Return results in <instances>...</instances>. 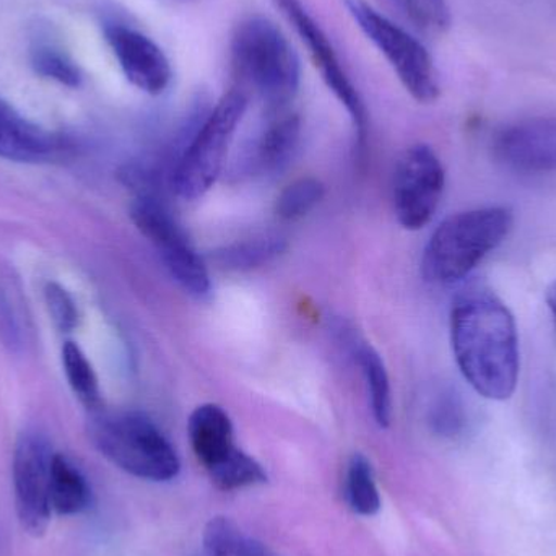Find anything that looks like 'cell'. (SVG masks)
Instances as JSON below:
<instances>
[{"label": "cell", "instance_id": "obj_9", "mask_svg": "<svg viewBox=\"0 0 556 556\" xmlns=\"http://www.w3.org/2000/svg\"><path fill=\"white\" fill-rule=\"evenodd\" d=\"M444 182L443 163L430 146L417 143L402 153L392 179V202L405 230H421L430 224L443 198Z\"/></svg>", "mask_w": 556, "mask_h": 556}, {"label": "cell", "instance_id": "obj_8", "mask_svg": "<svg viewBox=\"0 0 556 556\" xmlns=\"http://www.w3.org/2000/svg\"><path fill=\"white\" fill-rule=\"evenodd\" d=\"M51 443L45 434H20L13 451V495L20 526L31 538H42L51 522Z\"/></svg>", "mask_w": 556, "mask_h": 556}, {"label": "cell", "instance_id": "obj_12", "mask_svg": "<svg viewBox=\"0 0 556 556\" xmlns=\"http://www.w3.org/2000/svg\"><path fill=\"white\" fill-rule=\"evenodd\" d=\"M104 39L110 45L124 77L147 94L165 93L173 68L163 49L149 36L123 23H106Z\"/></svg>", "mask_w": 556, "mask_h": 556}, {"label": "cell", "instance_id": "obj_29", "mask_svg": "<svg viewBox=\"0 0 556 556\" xmlns=\"http://www.w3.org/2000/svg\"><path fill=\"white\" fill-rule=\"evenodd\" d=\"M547 306L551 309L552 319H554L556 327V278L552 281L551 287L547 288Z\"/></svg>", "mask_w": 556, "mask_h": 556}, {"label": "cell", "instance_id": "obj_25", "mask_svg": "<svg viewBox=\"0 0 556 556\" xmlns=\"http://www.w3.org/2000/svg\"><path fill=\"white\" fill-rule=\"evenodd\" d=\"M412 22L431 33H444L453 23L446 0H399Z\"/></svg>", "mask_w": 556, "mask_h": 556}, {"label": "cell", "instance_id": "obj_11", "mask_svg": "<svg viewBox=\"0 0 556 556\" xmlns=\"http://www.w3.org/2000/svg\"><path fill=\"white\" fill-rule=\"evenodd\" d=\"M500 165L521 175L556 173V117H531L503 127L493 137Z\"/></svg>", "mask_w": 556, "mask_h": 556}, {"label": "cell", "instance_id": "obj_10", "mask_svg": "<svg viewBox=\"0 0 556 556\" xmlns=\"http://www.w3.org/2000/svg\"><path fill=\"white\" fill-rule=\"evenodd\" d=\"M270 2L293 26L301 41L306 46L314 67L319 71L327 88L332 91L333 97L349 113L353 127H355L356 137H358L359 147L365 146L366 134H368V113H366V106L358 90L343 68L329 36L301 0H270Z\"/></svg>", "mask_w": 556, "mask_h": 556}, {"label": "cell", "instance_id": "obj_17", "mask_svg": "<svg viewBox=\"0 0 556 556\" xmlns=\"http://www.w3.org/2000/svg\"><path fill=\"white\" fill-rule=\"evenodd\" d=\"M287 250L283 238L267 235V237L251 238L240 243L228 244L212 254V261L220 269L244 273V270L257 269L264 264L276 260Z\"/></svg>", "mask_w": 556, "mask_h": 556}, {"label": "cell", "instance_id": "obj_19", "mask_svg": "<svg viewBox=\"0 0 556 556\" xmlns=\"http://www.w3.org/2000/svg\"><path fill=\"white\" fill-rule=\"evenodd\" d=\"M62 366H64L65 378L71 386L78 401L93 414L101 410L103 401H101L100 386L94 375L93 366L88 362L87 355L81 352L77 343L67 340L62 345Z\"/></svg>", "mask_w": 556, "mask_h": 556}, {"label": "cell", "instance_id": "obj_6", "mask_svg": "<svg viewBox=\"0 0 556 556\" xmlns=\"http://www.w3.org/2000/svg\"><path fill=\"white\" fill-rule=\"evenodd\" d=\"M343 3L353 22L384 55L410 97L424 104L437 101L441 93L440 80L428 49L366 0H343Z\"/></svg>", "mask_w": 556, "mask_h": 556}, {"label": "cell", "instance_id": "obj_18", "mask_svg": "<svg viewBox=\"0 0 556 556\" xmlns=\"http://www.w3.org/2000/svg\"><path fill=\"white\" fill-rule=\"evenodd\" d=\"M359 368L368 388L372 417L381 428H388L392 418L391 381L388 369L379 353L372 346L359 345L356 350Z\"/></svg>", "mask_w": 556, "mask_h": 556}, {"label": "cell", "instance_id": "obj_26", "mask_svg": "<svg viewBox=\"0 0 556 556\" xmlns=\"http://www.w3.org/2000/svg\"><path fill=\"white\" fill-rule=\"evenodd\" d=\"M45 303L52 323L61 332H72L78 326V307L62 285L49 281L45 287Z\"/></svg>", "mask_w": 556, "mask_h": 556}, {"label": "cell", "instance_id": "obj_20", "mask_svg": "<svg viewBox=\"0 0 556 556\" xmlns=\"http://www.w3.org/2000/svg\"><path fill=\"white\" fill-rule=\"evenodd\" d=\"M346 500L350 508L359 516H375L381 508V496L375 482L371 464L362 454L350 459L345 480Z\"/></svg>", "mask_w": 556, "mask_h": 556}, {"label": "cell", "instance_id": "obj_24", "mask_svg": "<svg viewBox=\"0 0 556 556\" xmlns=\"http://www.w3.org/2000/svg\"><path fill=\"white\" fill-rule=\"evenodd\" d=\"M431 428L440 437L456 438L466 427L463 401L454 392H443L434 402L430 414Z\"/></svg>", "mask_w": 556, "mask_h": 556}, {"label": "cell", "instance_id": "obj_16", "mask_svg": "<svg viewBox=\"0 0 556 556\" xmlns=\"http://www.w3.org/2000/svg\"><path fill=\"white\" fill-rule=\"evenodd\" d=\"M91 503V490L84 473L62 454H54L51 466V508L59 516L85 511Z\"/></svg>", "mask_w": 556, "mask_h": 556}, {"label": "cell", "instance_id": "obj_3", "mask_svg": "<svg viewBox=\"0 0 556 556\" xmlns=\"http://www.w3.org/2000/svg\"><path fill=\"white\" fill-rule=\"evenodd\" d=\"M88 438L101 456L137 479L169 482L181 470L175 447L139 412H93L88 421Z\"/></svg>", "mask_w": 556, "mask_h": 556}, {"label": "cell", "instance_id": "obj_21", "mask_svg": "<svg viewBox=\"0 0 556 556\" xmlns=\"http://www.w3.org/2000/svg\"><path fill=\"white\" fill-rule=\"evenodd\" d=\"M208 476L212 482L225 492L267 482V473L263 466L241 450L235 451L220 466L208 470Z\"/></svg>", "mask_w": 556, "mask_h": 556}, {"label": "cell", "instance_id": "obj_5", "mask_svg": "<svg viewBox=\"0 0 556 556\" xmlns=\"http://www.w3.org/2000/svg\"><path fill=\"white\" fill-rule=\"evenodd\" d=\"M247 110V94L230 90L202 121L173 166L172 188L179 198L195 201L214 188Z\"/></svg>", "mask_w": 556, "mask_h": 556}, {"label": "cell", "instance_id": "obj_28", "mask_svg": "<svg viewBox=\"0 0 556 556\" xmlns=\"http://www.w3.org/2000/svg\"><path fill=\"white\" fill-rule=\"evenodd\" d=\"M235 556H267V552L256 539L240 538Z\"/></svg>", "mask_w": 556, "mask_h": 556}, {"label": "cell", "instance_id": "obj_30", "mask_svg": "<svg viewBox=\"0 0 556 556\" xmlns=\"http://www.w3.org/2000/svg\"><path fill=\"white\" fill-rule=\"evenodd\" d=\"M178 2H192V0H178Z\"/></svg>", "mask_w": 556, "mask_h": 556}, {"label": "cell", "instance_id": "obj_23", "mask_svg": "<svg viewBox=\"0 0 556 556\" xmlns=\"http://www.w3.org/2000/svg\"><path fill=\"white\" fill-rule=\"evenodd\" d=\"M31 65L36 74L58 81L64 87L78 88L84 80L78 65L64 51L54 46H36L31 51Z\"/></svg>", "mask_w": 556, "mask_h": 556}, {"label": "cell", "instance_id": "obj_27", "mask_svg": "<svg viewBox=\"0 0 556 556\" xmlns=\"http://www.w3.org/2000/svg\"><path fill=\"white\" fill-rule=\"evenodd\" d=\"M241 535L230 519H211L205 526L204 547L207 556H235Z\"/></svg>", "mask_w": 556, "mask_h": 556}, {"label": "cell", "instance_id": "obj_22", "mask_svg": "<svg viewBox=\"0 0 556 556\" xmlns=\"http://www.w3.org/2000/svg\"><path fill=\"white\" fill-rule=\"evenodd\" d=\"M324 194H326V186L319 179H296L278 195L277 215L285 222L300 220L319 205Z\"/></svg>", "mask_w": 556, "mask_h": 556}, {"label": "cell", "instance_id": "obj_4", "mask_svg": "<svg viewBox=\"0 0 556 556\" xmlns=\"http://www.w3.org/2000/svg\"><path fill=\"white\" fill-rule=\"evenodd\" d=\"M233 64L273 113L296 97L301 85L300 58L276 23L250 16L235 29Z\"/></svg>", "mask_w": 556, "mask_h": 556}, {"label": "cell", "instance_id": "obj_15", "mask_svg": "<svg viewBox=\"0 0 556 556\" xmlns=\"http://www.w3.org/2000/svg\"><path fill=\"white\" fill-rule=\"evenodd\" d=\"M300 139V117L296 114H280L248 152V173L264 176L287 168L296 153Z\"/></svg>", "mask_w": 556, "mask_h": 556}, {"label": "cell", "instance_id": "obj_13", "mask_svg": "<svg viewBox=\"0 0 556 556\" xmlns=\"http://www.w3.org/2000/svg\"><path fill=\"white\" fill-rule=\"evenodd\" d=\"M67 140L26 119L0 97V159L15 163H49L61 159Z\"/></svg>", "mask_w": 556, "mask_h": 556}, {"label": "cell", "instance_id": "obj_14", "mask_svg": "<svg viewBox=\"0 0 556 556\" xmlns=\"http://www.w3.org/2000/svg\"><path fill=\"white\" fill-rule=\"evenodd\" d=\"M188 431L195 457L207 472L238 450L233 424L220 405L204 404L195 408L189 418Z\"/></svg>", "mask_w": 556, "mask_h": 556}, {"label": "cell", "instance_id": "obj_1", "mask_svg": "<svg viewBox=\"0 0 556 556\" xmlns=\"http://www.w3.org/2000/svg\"><path fill=\"white\" fill-rule=\"evenodd\" d=\"M451 343L464 378L490 401H508L519 379L515 316L490 288L476 285L457 294L451 309Z\"/></svg>", "mask_w": 556, "mask_h": 556}, {"label": "cell", "instance_id": "obj_2", "mask_svg": "<svg viewBox=\"0 0 556 556\" xmlns=\"http://www.w3.org/2000/svg\"><path fill=\"white\" fill-rule=\"evenodd\" d=\"M515 214L503 205L451 215L431 235L424 251L425 280L451 285L463 280L511 233Z\"/></svg>", "mask_w": 556, "mask_h": 556}, {"label": "cell", "instance_id": "obj_7", "mask_svg": "<svg viewBox=\"0 0 556 556\" xmlns=\"http://www.w3.org/2000/svg\"><path fill=\"white\" fill-rule=\"evenodd\" d=\"M129 215L137 230L155 247L172 277L194 296L207 294L211 290L207 266L172 214L152 195H140L130 205Z\"/></svg>", "mask_w": 556, "mask_h": 556}]
</instances>
